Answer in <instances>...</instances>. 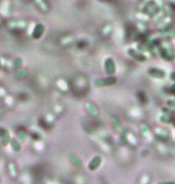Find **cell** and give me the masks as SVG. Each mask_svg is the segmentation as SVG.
<instances>
[{"mask_svg":"<svg viewBox=\"0 0 175 184\" xmlns=\"http://www.w3.org/2000/svg\"><path fill=\"white\" fill-rule=\"evenodd\" d=\"M43 30L44 28L42 24H37L35 29H34V31H32V37L34 38H40L42 36V34H43Z\"/></svg>","mask_w":175,"mask_h":184,"instance_id":"cell-1","label":"cell"},{"mask_svg":"<svg viewBox=\"0 0 175 184\" xmlns=\"http://www.w3.org/2000/svg\"><path fill=\"white\" fill-rule=\"evenodd\" d=\"M106 71L108 72V74H113L115 72V65L112 59H107L106 60Z\"/></svg>","mask_w":175,"mask_h":184,"instance_id":"cell-2","label":"cell"},{"mask_svg":"<svg viewBox=\"0 0 175 184\" xmlns=\"http://www.w3.org/2000/svg\"><path fill=\"white\" fill-rule=\"evenodd\" d=\"M117 81L115 78H110V79H103V80H96V85L97 86H102V85H110V84H114Z\"/></svg>","mask_w":175,"mask_h":184,"instance_id":"cell-3","label":"cell"},{"mask_svg":"<svg viewBox=\"0 0 175 184\" xmlns=\"http://www.w3.org/2000/svg\"><path fill=\"white\" fill-rule=\"evenodd\" d=\"M149 72H150V74L153 75V77H160V78H162V77L164 75V74H163V72L160 71V70H156V68H151Z\"/></svg>","mask_w":175,"mask_h":184,"instance_id":"cell-4","label":"cell"},{"mask_svg":"<svg viewBox=\"0 0 175 184\" xmlns=\"http://www.w3.org/2000/svg\"><path fill=\"white\" fill-rule=\"evenodd\" d=\"M130 53H131V55L132 56H134L136 59H138L139 61H143L144 60V57L142 56V55H139V53H137V51H134V50H130Z\"/></svg>","mask_w":175,"mask_h":184,"instance_id":"cell-5","label":"cell"}]
</instances>
